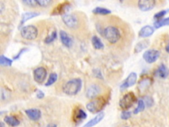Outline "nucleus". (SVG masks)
I'll list each match as a JSON object with an SVG mask.
<instances>
[{"instance_id": "nucleus-34", "label": "nucleus", "mask_w": 169, "mask_h": 127, "mask_svg": "<svg viewBox=\"0 0 169 127\" xmlns=\"http://www.w3.org/2000/svg\"><path fill=\"white\" fill-rule=\"evenodd\" d=\"M26 50H27L26 48H23V49H22L21 51H20V52H19V54H18V55H17L16 56H15V57H14V59H18V58L20 57V56H21V55H22V54H23L24 51H26Z\"/></svg>"}, {"instance_id": "nucleus-25", "label": "nucleus", "mask_w": 169, "mask_h": 127, "mask_svg": "<svg viewBox=\"0 0 169 127\" xmlns=\"http://www.w3.org/2000/svg\"><path fill=\"white\" fill-rule=\"evenodd\" d=\"M13 63V60L9 59V58L2 55L0 56V64L4 66H11Z\"/></svg>"}, {"instance_id": "nucleus-33", "label": "nucleus", "mask_w": 169, "mask_h": 127, "mask_svg": "<svg viewBox=\"0 0 169 127\" xmlns=\"http://www.w3.org/2000/svg\"><path fill=\"white\" fill-rule=\"evenodd\" d=\"M37 97L38 99H42L44 97V94L42 91L38 90V92H37Z\"/></svg>"}, {"instance_id": "nucleus-30", "label": "nucleus", "mask_w": 169, "mask_h": 127, "mask_svg": "<svg viewBox=\"0 0 169 127\" xmlns=\"http://www.w3.org/2000/svg\"><path fill=\"white\" fill-rule=\"evenodd\" d=\"M22 3L29 7L34 8L38 7L37 2L34 1V0H25V1H23Z\"/></svg>"}, {"instance_id": "nucleus-29", "label": "nucleus", "mask_w": 169, "mask_h": 127, "mask_svg": "<svg viewBox=\"0 0 169 127\" xmlns=\"http://www.w3.org/2000/svg\"><path fill=\"white\" fill-rule=\"evenodd\" d=\"M38 6L41 7H47L54 3L51 0H37Z\"/></svg>"}, {"instance_id": "nucleus-1", "label": "nucleus", "mask_w": 169, "mask_h": 127, "mask_svg": "<svg viewBox=\"0 0 169 127\" xmlns=\"http://www.w3.org/2000/svg\"><path fill=\"white\" fill-rule=\"evenodd\" d=\"M96 28L100 35L111 45H118L127 40V36L131 33L126 24L116 17H108L96 24Z\"/></svg>"}, {"instance_id": "nucleus-15", "label": "nucleus", "mask_w": 169, "mask_h": 127, "mask_svg": "<svg viewBox=\"0 0 169 127\" xmlns=\"http://www.w3.org/2000/svg\"><path fill=\"white\" fill-rule=\"evenodd\" d=\"M25 113L32 120H38L41 117V111L38 109H29L25 111Z\"/></svg>"}, {"instance_id": "nucleus-12", "label": "nucleus", "mask_w": 169, "mask_h": 127, "mask_svg": "<svg viewBox=\"0 0 169 127\" xmlns=\"http://www.w3.org/2000/svg\"><path fill=\"white\" fill-rule=\"evenodd\" d=\"M87 113L84 112L80 107H76L73 111L72 118L75 123H79L82 120L87 118Z\"/></svg>"}, {"instance_id": "nucleus-23", "label": "nucleus", "mask_w": 169, "mask_h": 127, "mask_svg": "<svg viewBox=\"0 0 169 127\" xmlns=\"http://www.w3.org/2000/svg\"><path fill=\"white\" fill-rule=\"evenodd\" d=\"M149 45H150V41H149L148 40L141 41L137 44L136 47H135V50H134V51H135L136 53L140 52L142 51L143 49L146 48L149 46Z\"/></svg>"}, {"instance_id": "nucleus-9", "label": "nucleus", "mask_w": 169, "mask_h": 127, "mask_svg": "<svg viewBox=\"0 0 169 127\" xmlns=\"http://www.w3.org/2000/svg\"><path fill=\"white\" fill-rule=\"evenodd\" d=\"M71 7L70 2H63L54 7V9L52 11V15H63L68 13V10L69 9V7Z\"/></svg>"}, {"instance_id": "nucleus-13", "label": "nucleus", "mask_w": 169, "mask_h": 127, "mask_svg": "<svg viewBox=\"0 0 169 127\" xmlns=\"http://www.w3.org/2000/svg\"><path fill=\"white\" fill-rule=\"evenodd\" d=\"M137 79V76L136 74V73L135 72L130 73V75L127 77L125 81H124L123 82V84L121 85L120 89L124 90L133 85L136 83Z\"/></svg>"}, {"instance_id": "nucleus-10", "label": "nucleus", "mask_w": 169, "mask_h": 127, "mask_svg": "<svg viewBox=\"0 0 169 127\" xmlns=\"http://www.w3.org/2000/svg\"><path fill=\"white\" fill-rule=\"evenodd\" d=\"M34 79L38 84H42L47 77V71L44 67H38L34 70Z\"/></svg>"}, {"instance_id": "nucleus-32", "label": "nucleus", "mask_w": 169, "mask_h": 127, "mask_svg": "<svg viewBox=\"0 0 169 127\" xmlns=\"http://www.w3.org/2000/svg\"><path fill=\"white\" fill-rule=\"evenodd\" d=\"M131 117V113L128 111H124L121 114V118L124 120H128Z\"/></svg>"}, {"instance_id": "nucleus-24", "label": "nucleus", "mask_w": 169, "mask_h": 127, "mask_svg": "<svg viewBox=\"0 0 169 127\" xmlns=\"http://www.w3.org/2000/svg\"><path fill=\"white\" fill-rule=\"evenodd\" d=\"M169 25V17L166 18V19H161V20L156 21L154 23V26L156 28H161L163 26H167Z\"/></svg>"}, {"instance_id": "nucleus-20", "label": "nucleus", "mask_w": 169, "mask_h": 127, "mask_svg": "<svg viewBox=\"0 0 169 127\" xmlns=\"http://www.w3.org/2000/svg\"><path fill=\"white\" fill-rule=\"evenodd\" d=\"M39 15H40L39 13L34 12V11H28V12L24 13L22 15V19H21V24L23 25V24H24L26 21L29 20V19L36 17L37 16Z\"/></svg>"}, {"instance_id": "nucleus-17", "label": "nucleus", "mask_w": 169, "mask_h": 127, "mask_svg": "<svg viewBox=\"0 0 169 127\" xmlns=\"http://www.w3.org/2000/svg\"><path fill=\"white\" fill-rule=\"evenodd\" d=\"M154 33V28L150 25L144 26L141 28L139 32V37L142 38H146L151 36Z\"/></svg>"}, {"instance_id": "nucleus-35", "label": "nucleus", "mask_w": 169, "mask_h": 127, "mask_svg": "<svg viewBox=\"0 0 169 127\" xmlns=\"http://www.w3.org/2000/svg\"><path fill=\"white\" fill-rule=\"evenodd\" d=\"M165 49H166V51L169 54V41L167 44V46H166Z\"/></svg>"}, {"instance_id": "nucleus-14", "label": "nucleus", "mask_w": 169, "mask_h": 127, "mask_svg": "<svg viewBox=\"0 0 169 127\" xmlns=\"http://www.w3.org/2000/svg\"><path fill=\"white\" fill-rule=\"evenodd\" d=\"M59 37H60V40L64 46L67 48L72 46L73 42L72 38L66 31H61L59 32Z\"/></svg>"}, {"instance_id": "nucleus-6", "label": "nucleus", "mask_w": 169, "mask_h": 127, "mask_svg": "<svg viewBox=\"0 0 169 127\" xmlns=\"http://www.w3.org/2000/svg\"><path fill=\"white\" fill-rule=\"evenodd\" d=\"M38 31L37 28L32 25L24 26L21 28V37L28 41H32L38 37Z\"/></svg>"}, {"instance_id": "nucleus-19", "label": "nucleus", "mask_w": 169, "mask_h": 127, "mask_svg": "<svg viewBox=\"0 0 169 127\" xmlns=\"http://www.w3.org/2000/svg\"><path fill=\"white\" fill-rule=\"evenodd\" d=\"M5 123H7L9 126L11 127H15L17 126L19 124V120L13 116H6L4 118Z\"/></svg>"}, {"instance_id": "nucleus-3", "label": "nucleus", "mask_w": 169, "mask_h": 127, "mask_svg": "<svg viewBox=\"0 0 169 127\" xmlns=\"http://www.w3.org/2000/svg\"><path fill=\"white\" fill-rule=\"evenodd\" d=\"M62 19L63 23L69 28L76 30L81 25V19L79 15L76 13H67L62 15Z\"/></svg>"}, {"instance_id": "nucleus-11", "label": "nucleus", "mask_w": 169, "mask_h": 127, "mask_svg": "<svg viewBox=\"0 0 169 127\" xmlns=\"http://www.w3.org/2000/svg\"><path fill=\"white\" fill-rule=\"evenodd\" d=\"M157 2L155 0H140L137 2V6L143 11H148L156 6Z\"/></svg>"}, {"instance_id": "nucleus-22", "label": "nucleus", "mask_w": 169, "mask_h": 127, "mask_svg": "<svg viewBox=\"0 0 169 127\" xmlns=\"http://www.w3.org/2000/svg\"><path fill=\"white\" fill-rule=\"evenodd\" d=\"M93 13L95 15H108L111 13V11L106 8L97 7L93 9Z\"/></svg>"}, {"instance_id": "nucleus-28", "label": "nucleus", "mask_w": 169, "mask_h": 127, "mask_svg": "<svg viewBox=\"0 0 169 127\" xmlns=\"http://www.w3.org/2000/svg\"><path fill=\"white\" fill-rule=\"evenodd\" d=\"M57 79H58V75L56 74V73H52V74L50 75L45 85L50 86V85L54 84V83L56 81Z\"/></svg>"}, {"instance_id": "nucleus-36", "label": "nucleus", "mask_w": 169, "mask_h": 127, "mask_svg": "<svg viewBox=\"0 0 169 127\" xmlns=\"http://www.w3.org/2000/svg\"><path fill=\"white\" fill-rule=\"evenodd\" d=\"M47 127H57V126L55 124H54V123H50V124L48 125Z\"/></svg>"}, {"instance_id": "nucleus-18", "label": "nucleus", "mask_w": 169, "mask_h": 127, "mask_svg": "<svg viewBox=\"0 0 169 127\" xmlns=\"http://www.w3.org/2000/svg\"><path fill=\"white\" fill-rule=\"evenodd\" d=\"M155 74L156 76H158V77L162 78V79H165L169 74V70L168 69V68L164 64H162L158 68Z\"/></svg>"}, {"instance_id": "nucleus-27", "label": "nucleus", "mask_w": 169, "mask_h": 127, "mask_svg": "<svg viewBox=\"0 0 169 127\" xmlns=\"http://www.w3.org/2000/svg\"><path fill=\"white\" fill-rule=\"evenodd\" d=\"M56 38H57V33H56V31H54L52 32L51 34H50L49 35H48L45 38V39H44V42L46 43V44L51 43L55 41Z\"/></svg>"}, {"instance_id": "nucleus-21", "label": "nucleus", "mask_w": 169, "mask_h": 127, "mask_svg": "<svg viewBox=\"0 0 169 127\" xmlns=\"http://www.w3.org/2000/svg\"><path fill=\"white\" fill-rule=\"evenodd\" d=\"M92 44L93 47L97 50H101L104 47V44L102 43L101 38L97 36H93L91 39Z\"/></svg>"}, {"instance_id": "nucleus-26", "label": "nucleus", "mask_w": 169, "mask_h": 127, "mask_svg": "<svg viewBox=\"0 0 169 127\" xmlns=\"http://www.w3.org/2000/svg\"><path fill=\"white\" fill-rule=\"evenodd\" d=\"M145 108V102H144L143 100L140 99L138 101L137 103V107H136V109L134 110L133 113L134 114H137L139 113H140V112L143 111Z\"/></svg>"}, {"instance_id": "nucleus-7", "label": "nucleus", "mask_w": 169, "mask_h": 127, "mask_svg": "<svg viewBox=\"0 0 169 127\" xmlns=\"http://www.w3.org/2000/svg\"><path fill=\"white\" fill-rule=\"evenodd\" d=\"M102 87L99 84H92L89 85L86 91V95L89 99H93L100 96L102 94Z\"/></svg>"}, {"instance_id": "nucleus-8", "label": "nucleus", "mask_w": 169, "mask_h": 127, "mask_svg": "<svg viewBox=\"0 0 169 127\" xmlns=\"http://www.w3.org/2000/svg\"><path fill=\"white\" fill-rule=\"evenodd\" d=\"M160 56V52L155 49H150L143 53V58L149 64L155 62Z\"/></svg>"}, {"instance_id": "nucleus-2", "label": "nucleus", "mask_w": 169, "mask_h": 127, "mask_svg": "<svg viewBox=\"0 0 169 127\" xmlns=\"http://www.w3.org/2000/svg\"><path fill=\"white\" fill-rule=\"evenodd\" d=\"M109 100V95L104 94L89 101L86 105L87 109L92 113H101V111L106 107Z\"/></svg>"}, {"instance_id": "nucleus-16", "label": "nucleus", "mask_w": 169, "mask_h": 127, "mask_svg": "<svg viewBox=\"0 0 169 127\" xmlns=\"http://www.w3.org/2000/svg\"><path fill=\"white\" fill-rule=\"evenodd\" d=\"M104 116V113L101 112V113H99L97 114L94 117L93 119L88 121L87 123L83 126V127H93L94 126L97 125L98 123H100V122L103 119Z\"/></svg>"}, {"instance_id": "nucleus-37", "label": "nucleus", "mask_w": 169, "mask_h": 127, "mask_svg": "<svg viewBox=\"0 0 169 127\" xmlns=\"http://www.w3.org/2000/svg\"><path fill=\"white\" fill-rule=\"evenodd\" d=\"M1 127H3V123L2 122L1 123Z\"/></svg>"}, {"instance_id": "nucleus-31", "label": "nucleus", "mask_w": 169, "mask_h": 127, "mask_svg": "<svg viewBox=\"0 0 169 127\" xmlns=\"http://www.w3.org/2000/svg\"><path fill=\"white\" fill-rule=\"evenodd\" d=\"M167 13V10H162L159 12L157 13L155 15H154V18H155V19H157V21L158 20H161V19L162 17H163Z\"/></svg>"}, {"instance_id": "nucleus-5", "label": "nucleus", "mask_w": 169, "mask_h": 127, "mask_svg": "<svg viewBox=\"0 0 169 127\" xmlns=\"http://www.w3.org/2000/svg\"><path fill=\"white\" fill-rule=\"evenodd\" d=\"M137 101V97L134 93L130 91L124 95L119 102L120 107L124 111L128 110L132 107Z\"/></svg>"}, {"instance_id": "nucleus-4", "label": "nucleus", "mask_w": 169, "mask_h": 127, "mask_svg": "<svg viewBox=\"0 0 169 127\" xmlns=\"http://www.w3.org/2000/svg\"><path fill=\"white\" fill-rule=\"evenodd\" d=\"M82 87V81L79 78H75L69 80L64 84L63 91L67 95H75L77 94Z\"/></svg>"}]
</instances>
